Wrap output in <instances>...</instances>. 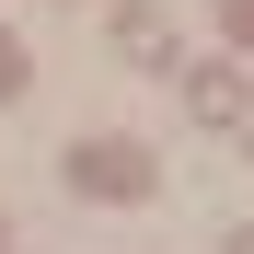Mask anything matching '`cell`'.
<instances>
[{"mask_svg":"<svg viewBox=\"0 0 254 254\" xmlns=\"http://www.w3.org/2000/svg\"><path fill=\"white\" fill-rule=\"evenodd\" d=\"M220 254H254V231H231V243H220Z\"/></svg>","mask_w":254,"mask_h":254,"instance_id":"cell-4","label":"cell"},{"mask_svg":"<svg viewBox=\"0 0 254 254\" xmlns=\"http://www.w3.org/2000/svg\"><path fill=\"white\" fill-rule=\"evenodd\" d=\"M185 104H196L208 127H231V116L254 104V93H243V69H231V58H208V69H185Z\"/></svg>","mask_w":254,"mask_h":254,"instance_id":"cell-2","label":"cell"},{"mask_svg":"<svg viewBox=\"0 0 254 254\" xmlns=\"http://www.w3.org/2000/svg\"><path fill=\"white\" fill-rule=\"evenodd\" d=\"M116 58H150V69L174 58V35H162V12H116Z\"/></svg>","mask_w":254,"mask_h":254,"instance_id":"cell-3","label":"cell"},{"mask_svg":"<svg viewBox=\"0 0 254 254\" xmlns=\"http://www.w3.org/2000/svg\"><path fill=\"white\" fill-rule=\"evenodd\" d=\"M69 185L104 196V208H116V196H150V150H139V139H93V150H69Z\"/></svg>","mask_w":254,"mask_h":254,"instance_id":"cell-1","label":"cell"}]
</instances>
